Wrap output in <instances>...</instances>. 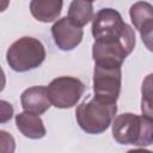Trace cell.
<instances>
[{
	"label": "cell",
	"instance_id": "1",
	"mask_svg": "<svg viewBox=\"0 0 153 153\" xmlns=\"http://www.w3.org/2000/svg\"><path fill=\"white\" fill-rule=\"evenodd\" d=\"M112 137L120 145L146 147L153 143V118L145 115L124 112L111 123Z\"/></svg>",
	"mask_w": 153,
	"mask_h": 153
},
{
	"label": "cell",
	"instance_id": "2",
	"mask_svg": "<svg viewBox=\"0 0 153 153\" xmlns=\"http://www.w3.org/2000/svg\"><path fill=\"white\" fill-rule=\"evenodd\" d=\"M116 112V103L93 97L78 105L75 110V120L85 133L98 135L104 133L111 126Z\"/></svg>",
	"mask_w": 153,
	"mask_h": 153
},
{
	"label": "cell",
	"instance_id": "3",
	"mask_svg": "<svg viewBox=\"0 0 153 153\" xmlns=\"http://www.w3.org/2000/svg\"><path fill=\"white\" fill-rule=\"evenodd\" d=\"M45 49L35 37L24 36L13 42L6 51V61L14 72H27L39 67L45 60Z\"/></svg>",
	"mask_w": 153,
	"mask_h": 153
},
{
	"label": "cell",
	"instance_id": "4",
	"mask_svg": "<svg viewBox=\"0 0 153 153\" xmlns=\"http://www.w3.org/2000/svg\"><path fill=\"white\" fill-rule=\"evenodd\" d=\"M135 42L134 30L118 38L94 39L92 44V57L94 65L122 67L126 57L134 50Z\"/></svg>",
	"mask_w": 153,
	"mask_h": 153
},
{
	"label": "cell",
	"instance_id": "5",
	"mask_svg": "<svg viewBox=\"0 0 153 153\" xmlns=\"http://www.w3.org/2000/svg\"><path fill=\"white\" fill-rule=\"evenodd\" d=\"M85 92V84L75 76H57L48 85V94L57 109H69L78 104Z\"/></svg>",
	"mask_w": 153,
	"mask_h": 153
},
{
	"label": "cell",
	"instance_id": "6",
	"mask_svg": "<svg viewBox=\"0 0 153 153\" xmlns=\"http://www.w3.org/2000/svg\"><path fill=\"white\" fill-rule=\"evenodd\" d=\"M130 31H133L131 26L124 23L120 12L110 7L99 10L92 20V36L94 39L117 38Z\"/></svg>",
	"mask_w": 153,
	"mask_h": 153
},
{
	"label": "cell",
	"instance_id": "7",
	"mask_svg": "<svg viewBox=\"0 0 153 153\" xmlns=\"http://www.w3.org/2000/svg\"><path fill=\"white\" fill-rule=\"evenodd\" d=\"M122 85L121 67H105L94 65L93 69V92L94 97L116 103Z\"/></svg>",
	"mask_w": 153,
	"mask_h": 153
},
{
	"label": "cell",
	"instance_id": "8",
	"mask_svg": "<svg viewBox=\"0 0 153 153\" xmlns=\"http://www.w3.org/2000/svg\"><path fill=\"white\" fill-rule=\"evenodd\" d=\"M51 35L60 50L69 51L75 49L82 41V27L73 24L68 17H63L51 26Z\"/></svg>",
	"mask_w": 153,
	"mask_h": 153
},
{
	"label": "cell",
	"instance_id": "9",
	"mask_svg": "<svg viewBox=\"0 0 153 153\" xmlns=\"http://www.w3.org/2000/svg\"><path fill=\"white\" fill-rule=\"evenodd\" d=\"M20 103L24 111H29L36 115L44 114L51 106L48 87L32 86L26 88L20 96Z\"/></svg>",
	"mask_w": 153,
	"mask_h": 153
},
{
	"label": "cell",
	"instance_id": "10",
	"mask_svg": "<svg viewBox=\"0 0 153 153\" xmlns=\"http://www.w3.org/2000/svg\"><path fill=\"white\" fill-rule=\"evenodd\" d=\"M16 126L17 129L25 136L32 140H38L45 136V127L39 117V115L23 111L16 115Z\"/></svg>",
	"mask_w": 153,
	"mask_h": 153
},
{
	"label": "cell",
	"instance_id": "11",
	"mask_svg": "<svg viewBox=\"0 0 153 153\" xmlns=\"http://www.w3.org/2000/svg\"><path fill=\"white\" fill-rule=\"evenodd\" d=\"M62 6L63 0H31L30 12L36 20L51 23L60 17Z\"/></svg>",
	"mask_w": 153,
	"mask_h": 153
},
{
	"label": "cell",
	"instance_id": "12",
	"mask_svg": "<svg viewBox=\"0 0 153 153\" xmlns=\"http://www.w3.org/2000/svg\"><path fill=\"white\" fill-rule=\"evenodd\" d=\"M67 17L76 26L84 27L94 18L92 2L88 0H73L69 5Z\"/></svg>",
	"mask_w": 153,
	"mask_h": 153
},
{
	"label": "cell",
	"instance_id": "13",
	"mask_svg": "<svg viewBox=\"0 0 153 153\" xmlns=\"http://www.w3.org/2000/svg\"><path fill=\"white\" fill-rule=\"evenodd\" d=\"M129 16L134 27L139 31L146 23L153 19V6L146 1H137L130 6Z\"/></svg>",
	"mask_w": 153,
	"mask_h": 153
},
{
	"label": "cell",
	"instance_id": "14",
	"mask_svg": "<svg viewBox=\"0 0 153 153\" xmlns=\"http://www.w3.org/2000/svg\"><path fill=\"white\" fill-rule=\"evenodd\" d=\"M141 112L153 118V73L145 76L141 86Z\"/></svg>",
	"mask_w": 153,
	"mask_h": 153
},
{
	"label": "cell",
	"instance_id": "15",
	"mask_svg": "<svg viewBox=\"0 0 153 153\" xmlns=\"http://www.w3.org/2000/svg\"><path fill=\"white\" fill-rule=\"evenodd\" d=\"M140 36H141V39L145 44V47L153 53V19L149 20L148 23H146L140 30Z\"/></svg>",
	"mask_w": 153,
	"mask_h": 153
},
{
	"label": "cell",
	"instance_id": "16",
	"mask_svg": "<svg viewBox=\"0 0 153 153\" xmlns=\"http://www.w3.org/2000/svg\"><path fill=\"white\" fill-rule=\"evenodd\" d=\"M0 137H1V151L7 153V152H13L14 151V139L12 135H10L7 131L1 130L0 131Z\"/></svg>",
	"mask_w": 153,
	"mask_h": 153
},
{
	"label": "cell",
	"instance_id": "17",
	"mask_svg": "<svg viewBox=\"0 0 153 153\" xmlns=\"http://www.w3.org/2000/svg\"><path fill=\"white\" fill-rule=\"evenodd\" d=\"M0 104H1V118H0V122L1 123H5V122H7L8 120H11L12 118V115H13V108H12V105L10 104V103H7L6 100H1L0 102Z\"/></svg>",
	"mask_w": 153,
	"mask_h": 153
},
{
	"label": "cell",
	"instance_id": "18",
	"mask_svg": "<svg viewBox=\"0 0 153 153\" xmlns=\"http://www.w3.org/2000/svg\"><path fill=\"white\" fill-rule=\"evenodd\" d=\"M88 1H91V2H92V1H94V0H88Z\"/></svg>",
	"mask_w": 153,
	"mask_h": 153
}]
</instances>
